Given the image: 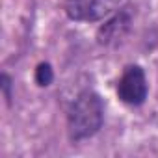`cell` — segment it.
<instances>
[{"label": "cell", "mask_w": 158, "mask_h": 158, "mask_svg": "<svg viewBox=\"0 0 158 158\" xmlns=\"http://www.w3.org/2000/svg\"><path fill=\"white\" fill-rule=\"evenodd\" d=\"M102 102L97 93L84 91L76 97L69 112V136L73 141L91 138L102 125Z\"/></svg>", "instance_id": "1"}, {"label": "cell", "mask_w": 158, "mask_h": 158, "mask_svg": "<svg viewBox=\"0 0 158 158\" xmlns=\"http://www.w3.org/2000/svg\"><path fill=\"white\" fill-rule=\"evenodd\" d=\"M117 95L123 102L138 106L145 101L147 97V80L145 74L141 71V67L138 65H130L125 69L121 80L117 84Z\"/></svg>", "instance_id": "2"}, {"label": "cell", "mask_w": 158, "mask_h": 158, "mask_svg": "<svg viewBox=\"0 0 158 158\" xmlns=\"http://www.w3.org/2000/svg\"><path fill=\"white\" fill-rule=\"evenodd\" d=\"M2 89H4L6 99L10 101V99H11V93H10V89H11V80H10L8 74H2Z\"/></svg>", "instance_id": "6"}, {"label": "cell", "mask_w": 158, "mask_h": 158, "mask_svg": "<svg viewBox=\"0 0 158 158\" xmlns=\"http://www.w3.org/2000/svg\"><path fill=\"white\" fill-rule=\"evenodd\" d=\"M125 0H88V13L86 21H99L117 10Z\"/></svg>", "instance_id": "3"}, {"label": "cell", "mask_w": 158, "mask_h": 158, "mask_svg": "<svg viewBox=\"0 0 158 158\" xmlns=\"http://www.w3.org/2000/svg\"><path fill=\"white\" fill-rule=\"evenodd\" d=\"M128 26V17L127 15H117L114 17L108 24H104V28H101V41L108 43L112 39H119L123 35V32Z\"/></svg>", "instance_id": "4"}, {"label": "cell", "mask_w": 158, "mask_h": 158, "mask_svg": "<svg viewBox=\"0 0 158 158\" xmlns=\"http://www.w3.org/2000/svg\"><path fill=\"white\" fill-rule=\"evenodd\" d=\"M52 69L48 63H39L37 69H35V82L39 86H48L52 82Z\"/></svg>", "instance_id": "5"}]
</instances>
